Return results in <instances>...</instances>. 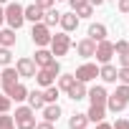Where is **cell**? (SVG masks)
I'll use <instances>...</instances> for the list:
<instances>
[{"label":"cell","mask_w":129,"mask_h":129,"mask_svg":"<svg viewBox=\"0 0 129 129\" xmlns=\"http://www.w3.org/2000/svg\"><path fill=\"white\" fill-rule=\"evenodd\" d=\"M86 3H89V0H69V5H71V10H74V13H76L79 8H84Z\"/></svg>","instance_id":"obj_34"},{"label":"cell","mask_w":129,"mask_h":129,"mask_svg":"<svg viewBox=\"0 0 129 129\" xmlns=\"http://www.w3.org/2000/svg\"><path fill=\"white\" fill-rule=\"evenodd\" d=\"M3 94H8V96H10V101H15V104H20V101H25V99H28V89H25L20 81H18L15 86H10L8 91H3Z\"/></svg>","instance_id":"obj_13"},{"label":"cell","mask_w":129,"mask_h":129,"mask_svg":"<svg viewBox=\"0 0 129 129\" xmlns=\"http://www.w3.org/2000/svg\"><path fill=\"white\" fill-rule=\"evenodd\" d=\"M114 96L129 104V86H126V84H121V86H116V91H114Z\"/></svg>","instance_id":"obj_28"},{"label":"cell","mask_w":129,"mask_h":129,"mask_svg":"<svg viewBox=\"0 0 129 129\" xmlns=\"http://www.w3.org/2000/svg\"><path fill=\"white\" fill-rule=\"evenodd\" d=\"M0 46H5V48H13L15 46V30L13 28L0 30Z\"/></svg>","instance_id":"obj_25"},{"label":"cell","mask_w":129,"mask_h":129,"mask_svg":"<svg viewBox=\"0 0 129 129\" xmlns=\"http://www.w3.org/2000/svg\"><path fill=\"white\" fill-rule=\"evenodd\" d=\"M116 3H119V10L121 13H129V0H116Z\"/></svg>","instance_id":"obj_38"},{"label":"cell","mask_w":129,"mask_h":129,"mask_svg":"<svg viewBox=\"0 0 129 129\" xmlns=\"http://www.w3.org/2000/svg\"><path fill=\"white\" fill-rule=\"evenodd\" d=\"M94 56H96V61H99V63H109V61H111V56H114V43H111V41H106V38H104V41H99V43H96V53H94Z\"/></svg>","instance_id":"obj_8"},{"label":"cell","mask_w":129,"mask_h":129,"mask_svg":"<svg viewBox=\"0 0 129 129\" xmlns=\"http://www.w3.org/2000/svg\"><path fill=\"white\" fill-rule=\"evenodd\" d=\"M76 53H79L81 58H91V56L96 53V41H91L89 36H86V38H81V41L76 43Z\"/></svg>","instance_id":"obj_10"},{"label":"cell","mask_w":129,"mask_h":129,"mask_svg":"<svg viewBox=\"0 0 129 129\" xmlns=\"http://www.w3.org/2000/svg\"><path fill=\"white\" fill-rule=\"evenodd\" d=\"M0 129H15V121H13V116H8V111L0 114Z\"/></svg>","instance_id":"obj_29"},{"label":"cell","mask_w":129,"mask_h":129,"mask_svg":"<svg viewBox=\"0 0 129 129\" xmlns=\"http://www.w3.org/2000/svg\"><path fill=\"white\" fill-rule=\"evenodd\" d=\"M53 3H56V0H36V5H38V8H43V10L53 8Z\"/></svg>","instance_id":"obj_36"},{"label":"cell","mask_w":129,"mask_h":129,"mask_svg":"<svg viewBox=\"0 0 129 129\" xmlns=\"http://www.w3.org/2000/svg\"><path fill=\"white\" fill-rule=\"evenodd\" d=\"M10 106H13L10 96H8V94H0V114H5V111H10Z\"/></svg>","instance_id":"obj_30"},{"label":"cell","mask_w":129,"mask_h":129,"mask_svg":"<svg viewBox=\"0 0 129 129\" xmlns=\"http://www.w3.org/2000/svg\"><path fill=\"white\" fill-rule=\"evenodd\" d=\"M28 106L36 111V109H43L46 106V99H43V91H28Z\"/></svg>","instance_id":"obj_20"},{"label":"cell","mask_w":129,"mask_h":129,"mask_svg":"<svg viewBox=\"0 0 129 129\" xmlns=\"http://www.w3.org/2000/svg\"><path fill=\"white\" fill-rule=\"evenodd\" d=\"M111 126H114V129H129V119H116Z\"/></svg>","instance_id":"obj_35"},{"label":"cell","mask_w":129,"mask_h":129,"mask_svg":"<svg viewBox=\"0 0 129 129\" xmlns=\"http://www.w3.org/2000/svg\"><path fill=\"white\" fill-rule=\"evenodd\" d=\"M96 129H114V126L106 124V121H96Z\"/></svg>","instance_id":"obj_40"},{"label":"cell","mask_w":129,"mask_h":129,"mask_svg":"<svg viewBox=\"0 0 129 129\" xmlns=\"http://www.w3.org/2000/svg\"><path fill=\"white\" fill-rule=\"evenodd\" d=\"M36 129H53V124H51V121H46V119H43V121H41V124H36Z\"/></svg>","instance_id":"obj_39"},{"label":"cell","mask_w":129,"mask_h":129,"mask_svg":"<svg viewBox=\"0 0 129 129\" xmlns=\"http://www.w3.org/2000/svg\"><path fill=\"white\" fill-rule=\"evenodd\" d=\"M43 8H38L36 3H30V5H25L23 8V15H25V20H30V23H41L43 20Z\"/></svg>","instance_id":"obj_14"},{"label":"cell","mask_w":129,"mask_h":129,"mask_svg":"<svg viewBox=\"0 0 129 129\" xmlns=\"http://www.w3.org/2000/svg\"><path fill=\"white\" fill-rule=\"evenodd\" d=\"M114 3H116V0H114Z\"/></svg>","instance_id":"obj_45"},{"label":"cell","mask_w":129,"mask_h":129,"mask_svg":"<svg viewBox=\"0 0 129 129\" xmlns=\"http://www.w3.org/2000/svg\"><path fill=\"white\" fill-rule=\"evenodd\" d=\"M18 81H20L18 71H15L13 66H3V71H0V84H3V91H8V89L15 86Z\"/></svg>","instance_id":"obj_9"},{"label":"cell","mask_w":129,"mask_h":129,"mask_svg":"<svg viewBox=\"0 0 129 129\" xmlns=\"http://www.w3.org/2000/svg\"><path fill=\"white\" fill-rule=\"evenodd\" d=\"M41 111H43V119H46V121H51V124H53V121H58V116H61V106H58V104H46Z\"/></svg>","instance_id":"obj_18"},{"label":"cell","mask_w":129,"mask_h":129,"mask_svg":"<svg viewBox=\"0 0 129 129\" xmlns=\"http://www.w3.org/2000/svg\"><path fill=\"white\" fill-rule=\"evenodd\" d=\"M79 81H84V84H89V81H94L96 76H99V66L96 63H81V66L76 69V74H74Z\"/></svg>","instance_id":"obj_7"},{"label":"cell","mask_w":129,"mask_h":129,"mask_svg":"<svg viewBox=\"0 0 129 129\" xmlns=\"http://www.w3.org/2000/svg\"><path fill=\"white\" fill-rule=\"evenodd\" d=\"M13 121H15L18 129H36V111L30 106H18Z\"/></svg>","instance_id":"obj_3"},{"label":"cell","mask_w":129,"mask_h":129,"mask_svg":"<svg viewBox=\"0 0 129 129\" xmlns=\"http://www.w3.org/2000/svg\"><path fill=\"white\" fill-rule=\"evenodd\" d=\"M106 109L114 111V114H119V111L126 109V101H121V99H116L114 94H109V99H106Z\"/></svg>","instance_id":"obj_23"},{"label":"cell","mask_w":129,"mask_h":129,"mask_svg":"<svg viewBox=\"0 0 129 129\" xmlns=\"http://www.w3.org/2000/svg\"><path fill=\"white\" fill-rule=\"evenodd\" d=\"M33 79H36V84H38L41 89H46V86H51V84H56V76H53V74H51L48 69H38Z\"/></svg>","instance_id":"obj_16"},{"label":"cell","mask_w":129,"mask_h":129,"mask_svg":"<svg viewBox=\"0 0 129 129\" xmlns=\"http://www.w3.org/2000/svg\"><path fill=\"white\" fill-rule=\"evenodd\" d=\"M56 3H61V0H56Z\"/></svg>","instance_id":"obj_44"},{"label":"cell","mask_w":129,"mask_h":129,"mask_svg":"<svg viewBox=\"0 0 129 129\" xmlns=\"http://www.w3.org/2000/svg\"><path fill=\"white\" fill-rule=\"evenodd\" d=\"M106 0H89V5H94V8H99V5H104Z\"/></svg>","instance_id":"obj_41"},{"label":"cell","mask_w":129,"mask_h":129,"mask_svg":"<svg viewBox=\"0 0 129 129\" xmlns=\"http://www.w3.org/2000/svg\"><path fill=\"white\" fill-rule=\"evenodd\" d=\"M58 96H61V89H58L56 84H51V86L43 89V99H46V104H56Z\"/></svg>","instance_id":"obj_22"},{"label":"cell","mask_w":129,"mask_h":129,"mask_svg":"<svg viewBox=\"0 0 129 129\" xmlns=\"http://www.w3.org/2000/svg\"><path fill=\"white\" fill-rule=\"evenodd\" d=\"M99 76H101L106 84H116V69L111 66V63H101V69H99Z\"/></svg>","instance_id":"obj_19"},{"label":"cell","mask_w":129,"mask_h":129,"mask_svg":"<svg viewBox=\"0 0 129 129\" xmlns=\"http://www.w3.org/2000/svg\"><path fill=\"white\" fill-rule=\"evenodd\" d=\"M126 48H129V43H126V41H116V43H114V53H116V56H119V53H124Z\"/></svg>","instance_id":"obj_33"},{"label":"cell","mask_w":129,"mask_h":129,"mask_svg":"<svg viewBox=\"0 0 129 129\" xmlns=\"http://www.w3.org/2000/svg\"><path fill=\"white\" fill-rule=\"evenodd\" d=\"M119 63H121V66H129V48L124 53H119Z\"/></svg>","instance_id":"obj_37"},{"label":"cell","mask_w":129,"mask_h":129,"mask_svg":"<svg viewBox=\"0 0 129 129\" xmlns=\"http://www.w3.org/2000/svg\"><path fill=\"white\" fill-rule=\"evenodd\" d=\"M3 23H5V8L0 5V25H3Z\"/></svg>","instance_id":"obj_42"},{"label":"cell","mask_w":129,"mask_h":129,"mask_svg":"<svg viewBox=\"0 0 129 129\" xmlns=\"http://www.w3.org/2000/svg\"><path fill=\"white\" fill-rule=\"evenodd\" d=\"M79 23H81V18L71 10V13H61V20H58V25L66 30V33H71V30H76L79 28Z\"/></svg>","instance_id":"obj_12"},{"label":"cell","mask_w":129,"mask_h":129,"mask_svg":"<svg viewBox=\"0 0 129 129\" xmlns=\"http://www.w3.org/2000/svg\"><path fill=\"white\" fill-rule=\"evenodd\" d=\"M89 126V116L86 114H74L69 119V129H86Z\"/></svg>","instance_id":"obj_24"},{"label":"cell","mask_w":129,"mask_h":129,"mask_svg":"<svg viewBox=\"0 0 129 129\" xmlns=\"http://www.w3.org/2000/svg\"><path fill=\"white\" fill-rule=\"evenodd\" d=\"M10 61H13V53H10V48L0 46V66H10Z\"/></svg>","instance_id":"obj_27"},{"label":"cell","mask_w":129,"mask_h":129,"mask_svg":"<svg viewBox=\"0 0 129 129\" xmlns=\"http://www.w3.org/2000/svg\"><path fill=\"white\" fill-rule=\"evenodd\" d=\"M51 53L53 56H66L69 53V48H71V38H69V33L66 30H61V33H56V36H51Z\"/></svg>","instance_id":"obj_4"},{"label":"cell","mask_w":129,"mask_h":129,"mask_svg":"<svg viewBox=\"0 0 129 129\" xmlns=\"http://www.w3.org/2000/svg\"><path fill=\"white\" fill-rule=\"evenodd\" d=\"M116 81H121V84L129 86V66H121V69L116 71Z\"/></svg>","instance_id":"obj_31"},{"label":"cell","mask_w":129,"mask_h":129,"mask_svg":"<svg viewBox=\"0 0 129 129\" xmlns=\"http://www.w3.org/2000/svg\"><path fill=\"white\" fill-rule=\"evenodd\" d=\"M106 36H109V30H106L104 23H91V25H89V38H91V41L99 43V41H104Z\"/></svg>","instance_id":"obj_17"},{"label":"cell","mask_w":129,"mask_h":129,"mask_svg":"<svg viewBox=\"0 0 129 129\" xmlns=\"http://www.w3.org/2000/svg\"><path fill=\"white\" fill-rule=\"evenodd\" d=\"M86 94H89V89H86V84L84 81H74L71 86H69V91H66V96L71 99V101H81V99H86Z\"/></svg>","instance_id":"obj_11"},{"label":"cell","mask_w":129,"mask_h":129,"mask_svg":"<svg viewBox=\"0 0 129 129\" xmlns=\"http://www.w3.org/2000/svg\"><path fill=\"white\" fill-rule=\"evenodd\" d=\"M3 3H8V0H0V5H3Z\"/></svg>","instance_id":"obj_43"},{"label":"cell","mask_w":129,"mask_h":129,"mask_svg":"<svg viewBox=\"0 0 129 129\" xmlns=\"http://www.w3.org/2000/svg\"><path fill=\"white\" fill-rule=\"evenodd\" d=\"M91 13H94V5H89V3H86L84 8H79V10H76V15H79V18H91Z\"/></svg>","instance_id":"obj_32"},{"label":"cell","mask_w":129,"mask_h":129,"mask_svg":"<svg viewBox=\"0 0 129 129\" xmlns=\"http://www.w3.org/2000/svg\"><path fill=\"white\" fill-rule=\"evenodd\" d=\"M5 23H8L13 30L23 28V23H25V15H23V5H18V3H8V5H5Z\"/></svg>","instance_id":"obj_2"},{"label":"cell","mask_w":129,"mask_h":129,"mask_svg":"<svg viewBox=\"0 0 129 129\" xmlns=\"http://www.w3.org/2000/svg\"><path fill=\"white\" fill-rule=\"evenodd\" d=\"M89 101H91V106H89V111H86V116H89V121H104V116H106V99H109V94H106V89L104 86H94V89H89Z\"/></svg>","instance_id":"obj_1"},{"label":"cell","mask_w":129,"mask_h":129,"mask_svg":"<svg viewBox=\"0 0 129 129\" xmlns=\"http://www.w3.org/2000/svg\"><path fill=\"white\" fill-rule=\"evenodd\" d=\"M58 20H61V13H58L56 8H48V10L43 13V23H46L48 28H56V25H58Z\"/></svg>","instance_id":"obj_21"},{"label":"cell","mask_w":129,"mask_h":129,"mask_svg":"<svg viewBox=\"0 0 129 129\" xmlns=\"http://www.w3.org/2000/svg\"><path fill=\"white\" fill-rule=\"evenodd\" d=\"M15 71H18V76H20V79H33L38 69H36L33 58L23 56V58H18V61H15Z\"/></svg>","instance_id":"obj_6"},{"label":"cell","mask_w":129,"mask_h":129,"mask_svg":"<svg viewBox=\"0 0 129 129\" xmlns=\"http://www.w3.org/2000/svg\"><path fill=\"white\" fill-rule=\"evenodd\" d=\"M76 81V76L74 74H58V89L61 91H69V86Z\"/></svg>","instance_id":"obj_26"},{"label":"cell","mask_w":129,"mask_h":129,"mask_svg":"<svg viewBox=\"0 0 129 129\" xmlns=\"http://www.w3.org/2000/svg\"><path fill=\"white\" fill-rule=\"evenodd\" d=\"M51 28L41 20V23H33V30H30V38H33V43L38 46V48H46L48 43H51Z\"/></svg>","instance_id":"obj_5"},{"label":"cell","mask_w":129,"mask_h":129,"mask_svg":"<svg viewBox=\"0 0 129 129\" xmlns=\"http://www.w3.org/2000/svg\"><path fill=\"white\" fill-rule=\"evenodd\" d=\"M53 58H56V56L51 53V48H38V51H36V56H33V63H36L38 69H43V66H48Z\"/></svg>","instance_id":"obj_15"}]
</instances>
